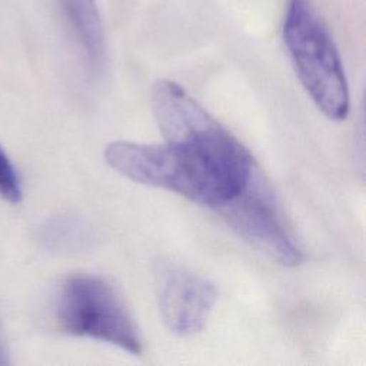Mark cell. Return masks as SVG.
Wrapping results in <instances>:
<instances>
[{
  "mask_svg": "<svg viewBox=\"0 0 366 366\" xmlns=\"http://www.w3.org/2000/svg\"><path fill=\"white\" fill-rule=\"evenodd\" d=\"M152 107L166 144L187 176L189 200L216 210L259 172L247 147L176 81L154 83Z\"/></svg>",
  "mask_w": 366,
  "mask_h": 366,
  "instance_id": "6da1fadb",
  "label": "cell"
},
{
  "mask_svg": "<svg viewBox=\"0 0 366 366\" xmlns=\"http://www.w3.org/2000/svg\"><path fill=\"white\" fill-rule=\"evenodd\" d=\"M21 184L9 156L0 147V197L10 202L19 203L21 199Z\"/></svg>",
  "mask_w": 366,
  "mask_h": 366,
  "instance_id": "9c48e42d",
  "label": "cell"
},
{
  "mask_svg": "<svg viewBox=\"0 0 366 366\" xmlns=\"http://www.w3.org/2000/svg\"><path fill=\"white\" fill-rule=\"evenodd\" d=\"M216 212L240 237L280 264L297 266L303 260V252L260 170L242 193Z\"/></svg>",
  "mask_w": 366,
  "mask_h": 366,
  "instance_id": "277c9868",
  "label": "cell"
},
{
  "mask_svg": "<svg viewBox=\"0 0 366 366\" xmlns=\"http://www.w3.org/2000/svg\"><path fill=\"white\" fill-rule=\"evenodd\" d=\"M282 37L299 81L315 106L332 120L346 119L350 97L343 63L312 0H287Z\"/></svg>",
  "mask_w": 366,
  "mask_h": 366,
  "instance_id": "7a4b0ae2",
  "label": "cell"
},
{
  "mask_svg": "<svg viewBox=\"0 0 366 366\" xmlns=\"http://www.w3.org/2000/svg\"><path fill=\"white\" fill-rule=\"evenodd\" d=\"M56 316L60 327L77 337H89L142 355L143 340L120 293L97 274L79 273L61 285Z\"/></svg>",
  "mask_w": 366,
  "mask_h": 366,
  "instance_id": "3957f363",
  "label": "cell"
},
{
  "mask_svg": "<svg viewBox=\"0 0 366 366\" xmlns=\"http://www.w3.org/2000/svg\"><path fill=\"white\" fill-rule=\"evenodd\" d=\"M7 363H9L7 355H6V352H4V349H3V346L0 343V365H7Z\"/></svg>",
  "mask_w": 366,
  "mask_h": 366,
  "instance_id": "30bf717a",
  "label": "cell"
},
{
  "mask_svg": "<svg viewBox=\"0 0 366 366\" xmlns=\"http://www.w3.org/2000/svg\"><path fill=\"white\" fill-rule=\"evenodd\" d=\"M41 240L54 250L74 252L92 240L90 227L71 216H61L49 222L41 230Z\"/></svg>",
  "mask_w": 366,
  "mask_h": 366,
  "instance_id": "ba28073f",
  "label": "cell"
},
{
  "mask_svg": "<svg viewBox=\"0 0 366 366\" xmlns=\"http://www.w3.org/2000/svg\"><path fill=\"white\" fill-rule=\"evenodd\" d=\"M90 73L99 74L106 63V39L96 0H56Z\"/></svg>",
  "mask_w": 366,
  "mask_h": 366,
  "instance_id": "52a82bcc",
  "label": "cell"
},
{
  "mask_svg": "<svg viewBox=\"0 0 366 366\" xmlns=\"http://www.w3.org/2000/svg\"><path fill=\"white\" fill-rule=\"evenodd\" d=\"M104 159L113 170L136 183L174 192L186 199L189 196V182L182 163L166 143L114 140L106 146Z\"/></svg>",
  "mask_w": 366,
  "mask_h": 366,
  "instance_id": "8992f818",
  "label": "cell"
},
{
  "mask_svg": "<svg viewBox=\"0 0 366 366\" xmlns=\"http://www.w3.org/2000/svg\"><path fill=\"white\" fill-rule=\"evenodd\" d=\"M216 300L214 283L200 274L176 266L159 274V313L167 330L176 336L187 337L200 332Z\"/></svg>",
  "mask_w": 366,
  "mask_h": 366,
  "instance_id": "5b68a950",
  "label": "cell"
}]
</instances>
